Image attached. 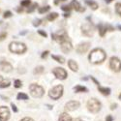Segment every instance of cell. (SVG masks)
I'll return each mask as SVG.
<instances>
[{
    "label": "cell",
    "mask_w": 121,
    "mask_h": 121,
    "mask_svg": "<svg viewBox=\"0 0 121 121\" xmlns=\"http://www.w3.org/2000/svg\"><path fill=\"white\" fill-rule=\"evenodd\" d=\"M107 54L102 48H95L93 49L89 54V61L93 64H99L102 63L104 60L106 59Z\"/></svg>",
    "instance_id": "cell-1"
},
{
    "label": "cell",
    "mask_w": 121,
    "mask_h": 121,
    "mask_svg": "<svg viewBox=\"0 0 121 121\" xmlns=\"http://www.w3.org/2000/svg\"><path fill=\"white\" fill-rule=\"evenodd\" d=\"M9 49L11 52L17 53V54H22L26 52V46L23 43L21 42H12L9 45Z\"/></svg>",
    "instance_id": "cell-2"
},
{
    "label": "cell",
    "mask_w": 121,
    "mask_h": 121,
    "mask_svg": "<svg viewBox=\"0 0 121 121\" xmlns=\"http://www.w3.org/2000/svg\"><path fill=\"white\" fill-rule=\"evenodd\" d=\"M29 90H30V93L31 95L35 98H41L44 93H45V89L39 84H36V83H32L30 84L29 86Z\"/></svg>",
    "instance_id": "cell-3"
},
{
    "label": "cell",
    "mask_w": 121,
    "mask_h": 121,
    "mask_svg": "<svg viewBox=\"0 0 121 121\" xmlns=\"http://www.w3.org/2000/svg\"><path fill=\"white\" fill-rule=\"evenodd\" d=\"M101 103L99 102V100L95 99V98H92V99H90L88 100V102H87V108L90 112H92V113H97L99 110L101 109Z\"/></svg>",
    "instance_id": "cell-4"
},
{
    "label": "cell",
    "mask_w": 121,
    "mask_h": 121,
    "mask_svg": "<svg viewBox=\"0 0 121 121\" xmlns=\"http://www.w3.org/2000/svg\"><path fill=\"white\" fill-rule=\"evenodd\" d=\"M49 97L53 100H58L60 97L63 95V86L62 85H56L53 88H52L48 92Z\"/></svg>",
    "instance_id": "cell-5"
},
{
    "label": "cell",
    "mask_w": 121,
    "mask_h": 121,
    "mask_svg": "<svg viewBox=\"0 0 121 121\" xmlns=\"http://www.w3.org/2000/svg\"><path fill=\"white\" fill-rule=\"evenodd\" d=\"M52 38L54 40V41L58 42L61 44L62 42H65L67 40H69V36L67 34V32L65 30H60V31L56 32V33H53L52 34Z\"/></svg>",
    "instance_id": "cell-6"
},
{
    "label": "cell",
    "mask_w": 121,
    "mask_h": 121,
    "mask_svg": "<svg viewBox=\"0 0 121 121\" xmlns=\"http://www.w3.org/2000/svg\"><path fill=\"white\" fill-rule=\"evenodd\" d=\"M82 32L84 36L92 37L95 32V27L91 22H86L82 26Z\"/></svg>",
    "instance_id": "cell-7"
},
{
    "label": "cell",
    "mask_w": 121,
    "mask_h": 121,
    "mask_svg": "<svg viewBox=\"0 0 121 121\" xmlns=\"http://www.w3.org/2000/svg\"><path fill=\"white\" fill-rule=\"evenodd\" d=\"M109 67L114 72H120L121 71V61L120 59L113 56L109 60Z\"/></svg>",
    "instance_id": "cell-8"
},
{
    "label": "cell",
    "mask_w": 121,
    "mask_h": 121,
    "mask_svg": "<svg viewBox=\"0 0 121 121\" xmlns=\"http://www.w3.org/2000/svg\"><path fill=\"white\" fill-rule=\"evenodd\" d=\"M53 75L58 78V79H65L67 78V72L63 68H60V67H56L53 69L52 71Z\"/></svg>",
    "instance_id": "cell-9"
},
{
    "label": "cell",
    "mask_w": 121,
    "mask_h": 121,
    "mask_svg": "<svg viewBox=\"0 0 121 121\" xmlns=\"http://www.w3.org/2000/svg\"><path fill=\"white\" fill-rule=\"evenodd\" d=\"M10 118V110L7 107H0V121H8Z\"/></svg>",
    "instance_id": "cell-10"
},
{
    "label": "cell",
    "mask_w": 121,
    "mask_h": 121,
    "mask_svg": "<svg viewBox=\"0 0 121 121\" xmlns=\"http://www.w3.org/2000/svg\"><path fill=\"white\" fill-rule=\"evenodd\" d=\"M89 48H90V43L85 42V43H80L79 45H78L76 49H77L78 53L82 54V53H85L87 52V50L89 49Z\"/></svg>",
    "instance_id": "cell-11"
},
{
    "label": "cell",
    "mask_w": 121,
    "mask_h": 121,
    "mask_svg": "<svg viewBox=\"0 0 121 121\" xmlns=\"http://www.w3.org/2000/svg\"><path fill=\"white\" fill-rule=\"evenodd\" d=\"M60 48H61V50L64 53H69L72 50L73 46H72V43L70 42V40H67V41L62 42L60 44Z\"/></svg>",
    "instance_id": "cell-12"
},
{
    "label": "cell",
    "mask_w": 121,
    "mask_h": 121,
    "mask_svg": "<svg viewBox=\"0 0 121 121\" xmlns=\"http://www.w3.org/2000/svg\"><path fill=\"white\" fill-rule=\"evenodd\" d=\"M78 108H79V102H78V101H70L65 105V108L69 110V112H73V110Z\"/></svg>",
    "instance_id": "cell-13"
},
{
    "label": "cell",
    "mask_w": 121,
    "mask_h": 121,
    "mask_svg": "<svg viewBox=\"0 0 121 121\" xmlns=\"http://www.w3.org/2000/svg\"><path fill=\"white\" fill-rule=\"evenodd\" d=\"M0 70L5 73H9L13 70V66L7 61H0Z\"/></svg>",
    "instance_id": "cell-14"
},
{
    "label": "cell",
    "mask_w": 121,
    "mask_h": 121,
    "mask_svg": "<svg viewBox=\"0 0 121 121\" xmlns=\"http://www.w3.org/2000/svg\"><path fill=\"white\" fill-rule=\"evenodd\" d=\"M71 6L76 10L77 12H82H82H84V11H85V8L80 5V4L77 1V0H73L72 3H71Z\"/></svg>",
    "instance_id": "cell-15"
},
{
    "label": "cell",
    "mask_w": 121,
    "mask_h": 121,
    "mask_svg": "<svg viewBox=\"0 0 121 121\" xmlns=\"http://www.w3.org/2000/svg\"><path fill=\"white\" fill-rule=\"evenodd\" d=\"M68 66H69V68L71 69L73 72H77L78 70V66L77 62L74 61V60H72V59L68 61Z\"/></svg>",
    "instance_id": "cell-16"
},
{
    "label": "cell",
    "mask_w": 121,
    "mask_h": 121,
    "mask_svg": "<svg viewBox=\"0 0 121 121\" xmlns=\"http://www.w3.org/2000/svg\"><path fill=\"white\" fill-rule=\"evenodd\" d=\"M98 29H99V34H100V36H101V37H104L105 34H106V32H107V30H108L107 25H105V24H103V23H100V24L98 25Z\"/></svg>",
    "instance_id": "cell-17"
},
{
    "label": "cell",
    "mask_w": 121,
    "mask_h": 121,
    "mask_svg": "<svg viewBox=\"0 0 121 121\" xmlns=\"http://www.w3.org/2000/svg\"><path fill=\"white\" fill-rule=\"evenodd\" d=\"M58 121H72V118L68 113L63 112V113L60 114V116L58 118Z\"/></svg>",
    "instance_id": "cell-18"
},
{
    "label": "cell",
    "mask_w": 121,
    "mask_h": 121,
    "mask_svg": "<svg viewBox=\"0 0 121 121\" xmlns=\"http://www.w3.org/2000/svg\"><path fill=\"white\" fill-rule=\"evenodd\" d=\"M98 90H99V92H101L103 95H106V96H108V95H109L110 94V89L109 88H108V87H103V86H98Z\"/></svg>",
    "instance_id": "cell-19"
},
{
    "label": "cell",
    "mask_w": 121,
    "mask_h": 121,
    "mask_svg": "<svg viewBox=\"0 0 121 121\" xmlns=\"http://www.w3.org/2000/svg\"><path fill=\"white\" fill-rule=\"evenodd\" d=\"M85 3L92 10H97L98 9V4L96 2H94L93 0H85Z\"/></svg>",
    "instance_id": "cell-20"
},
{
    "label": "cell",
    "mask_w": 121,
    "mask_h": 121,
    "mask_svg": "<svg viewBox=\"0 0 121 121\" xmlns=\"http://www.w3.org/2000/svg\"><path fill=\"white\" fill-rule=\"evenodd\" d=\"M74 90H75L76 92H87V91H88V89H87L86 87L82 86V85H77V86L74 88Z\"/></svg>",
    "instance_id": "cell-21"
},
{
    "label": "cell",
    "mask_w": 121,
    "mask_h": 121,
    "mask_svg": "<svg viewBox=\"0 0 121 121\" xmlns=\"http://www.w3.org/2000/svg\"><path fill=\"white\" fill-rule=\"evenodd\" d=\"M11 82H10L9 79H3L1 82H0V88H6V87H9Z\"/></svg>",
    "instance_id": "cell-22"
},
{
    "label": "cell",
    "mask_w": 121,
    "mask_h": 121,
    "mask_svg": "<svg viewBox=\"0 0 121 121\" xmlns=\"http://www.w3.org/2000/svg\"><path fill=\"white\" fill-rule=\"evenodd\" d=\"M52 57L55 60V61L61 63V64H63V63L65 62V59H64L62 56H59V55H52Z\"/></svg>",
    "instance_id": "cell-23"
},
{
    "label": "cell",
    "mask_w": 121,
    "mask_h": 121,
    "mask_svg": "<svg viewBox=\"0 0 121 121\" xmlns=\"http://www.w3.org/2000/svg\"><path fill=\"white\" fill-rule=\"evenodd\" d=\"M58 17V14L57 13H52V14H49L48 16V21H49V22H52V21H54L55 18H57Z\"/></svg>",
    "instance_id": "cell-24"
},
{
    "label": "cell",
    "mask_w": 121,
    "mask_h": 121,
    "mask_svg": "<svg viewBox=\"0 0 121 121\" xmlns=\"http://www.w3.org/2000/svg\"><path fill=\"white\" fill-rule=\"evenodd\" d=\"M17 100H27L28 99V95H26L25 93H22V92H19L17 96Z\"/></svg>",
    "instance_id": "cell-25"
},
{
    "label": "cell",
    "mask_w": 121,
    "mask_h": 121,
    "mask_svg": "<svg viewBox=\"0 0 121 121\" xmlns=\"http://www.w3.org/2000/svg\"><path fill=\"white\" fill-rule=\"evenodd\" d=\"M49 9L50 7L49 6H45V7H41V8H39V13L40 14H44V13H47L48 11H49Z\"/></svg>",
    "instance_id": "cell-26"
},
{
    "label": "cell",
    "mask_w": 121,
    "mask_h": 121,
    "mask_svg": "<svg viewBox=\"0 0 121 121\" xmlns=\"http://www.w3.org/2000/svg\"><path fill=\"white\" fill-rule=\"evenodd\" d=\"M44 72V67L43 66H38V67H36L35 68V70H34V74L36 75H39V74H42Z\"/></svg>",
    "instance_id": "cell-27"
},
{
    "label": "cell",
    "mask_w": 121,
    "mask_h": 121,
    "mask_svg": "<svg viewBox=\"0 0 121 121\" xmlns=\"http://www.w3.org/2000/svg\"><path fill=\"white\" fill-rule=\"evenodd\" d=\"M14 86L16 88H19V87H22V80H19V79H16L15 82H14Z\"/></svg>",
    "instance_id": "cell-28"
},
{
    "label": "cell",
    "mask_w": 121,
    "mask_h": 121,
    "mask_svg": "<svg viewBox=\"0 0 121 121\" xmlns=\"http://www.w3.org/2000/svg\"><path fill=\"white\" fill-rule=\"evenodd\" d=\"M115 11L117 14H119L121 16V3H116L115 5Z\"/></svg>",
    "instance_id": "cell-29"
},
{
    "label": "cell",
    "mask_w": 121,
    "mask_h": 121,
    "mask_svg": "<svg viewBox=\"0 0 121 121\" xmlns=\"http://www.w3.org/2000/svg\"><path fill=\"white\" fill-rule=\"evenodd\" d=\"M71 9H72V7L69 6V5H63L61 7V10H63V11H65V12H70L71 11Z\"/></svg>",
    "instance_id": "cell-30"
},
{
    "label": "cell",
    "mask_w": 121,
    "mask_h": 121,
    "mask_svg": "<svg viewBox=\"0 0 121 121\" xmlns=\"http://www.w3.org/2000/svg\"><path fill=\"white\" fill-rule=\"evenodd\" d=\"M30 3H31V1H30V0H23V1L21 2V5H22V7H27V6L30 5Z\"/></svg>",
    "instance_id": "cell-31"
},
{
    "label": "cell",
    "mask_w": 121,
    "mask_h": 121,
    "mask_svg": "<svg viewBox=\"0 0 121 121\" xmlns=\"http://www.w3.org/2000/svg\"><path fill=\"white\" fill-rule=\"evenodd\" d=\"M37 7H38L37 3H34V4H33L31 7H30V9H28V11H27V12H28V13H31V12H33V11H34V10H35Z\"/></svg>",
    "instance_id": "cell-32"
},
{
    "label": "cell",
    "mask_w": 121,
    "mask_h": 121,
    "mask_svg": "<svg viewBox=\"0 0 121 121\" xmlns=\"http://www.w3.org/2000/svg\"><path fill=\"white\" fill-rule=\"evenodd\" d=\"M3 17H4V18L11 17H12V12H10V11H7V12H5V13H4V15H3Z\"/></svg>",
    "instance_id": "cell-33"
},
{
    "label": "cell",
    "mask_w": 121,
    "mask_h": 121,
    "mask_svg": "<svg viewBox=\"0 0 121 121\" xmlns=\"http://www.w3.org/2000/svg\"><path fill=\"white\" fill-rule=\"evenodd\" d=\"M6 37H7V33L6 32H0V42L3 41Z\"/></svg>",
    "instance_id": "cell-34"
},
{
    "label": "cell",
    "mask_w": 121,
    "mask_h": 121,
    "mask_svg": "<svg viewBox=\"0 0 121 121\" xmlns=\"http://www.w3.org/2000/svg\"><path fill=\"white\" fill-rule=\"evenodd\" d=\"M41 22H42V21H41V19H35V21L33 22V25L34 26H39L40 24H41Z\"/></svg>",
    "instance_id": "cell-35"
},
{
    "label": "cell",
    "mask_w": 121,
    "mask_h": 121,
    "mask_svg": "<svg viewBox=\"0 0 121 121\" xmlns=\"http://www.w3.org/2000/svg\"><path fill=\"white\" fill-rule=\"evenodd\" d=\"M38 33L41 35V36H43V37H45V38H47L48 37V34L45 32V31H43V30H38Z\"/></svg>",
    "instance_id": "cell-36"
},
{
    "label": "cell",
    "mask_w": 121,
    "mask_h": 121,
    "mask_svg": "<svg viewBox=\"0 0 121 121\" xmlns=\"http://www.w3.org/2000/svg\"><path fill=\"white\" fill-rule=\"evenodd\" d=\"M11 107H12V109L14 110V112H18V109H17V106L15 104H11Z\"/></svg>",
    "instance_id": "cell-37"
},
{
    "label": "cell",
    "mask_w": 121,
    "mask_h": 121,
    "mask_svg": "<svg viewBox=\"0 0 121 121\" xmlns=\"http://www.w3.org/2000/svg\"><path fill=\"white\" fill-rule=\"evenodd\" d=\"M49 53V52L48 50H46V52H44L43 53H42V58H46L47 56H48V54Z\"/></svg>",
    "instance_id": "cell-38"
},
{
    "label": "cell",
    "mask_w": 121,
    "mask_h": 121,
    "mask_svg": "<svg viewBox=\"0 0 121 121\" xmlns=\"http://www.w3.org/2000/svg\"><path fill=\"white\" fill-rule=\"evenodd\" d=\"M21 121H34L32 118H30V117H24V118H22Z\"/></svg>",
    "instance_id": "cell-39"
},
{
    "label": "cell",
    "mask_w": 121,
    "mask_h": 121,
    "mask_svg": "<svg viewBox=\"0 0 121 121\" xmlns=\"http://www.w3.org/2000/svg\"><path fill=\"white\" fill-rule=\"evenodd\" d=\"M106 121H112V115H108L106 118Z\"/></svg>",
    "instance_id": "cell-40"
},
{
    "label": "cell",
    "mask_w": 121,
    "mask_h": 121,
    "mask_svg": "<svg viewBox=\"0 0 121 121\" xmlns=\"http://www.w3.org/2000/svg\"><path fill=\"white\" fill-rule=\"evenodd\" d=\"M91 79H92V80H93V82H95V83H96V84H97V85L99 86V84H100V83H99V82H97V79H96V78H95L94 77H91Z\"/></svg>",
    "instance_id": "cell-41"
},
{
    "label": "cell",
    "mask_w": 121,
    "mask_h": 121,
    "mask_svg": "<svg viewBox=\"0 0 121 121\" xmlns=\"http://www.w3.org/2000/svg\"><path fill=\"white\" fill-rule=\"evenodd\" d=\"M116 107H117V105H116V104H114V105L112 104V107H110V109H114V108H116Z\"/></svg>",
    "instance_id": "cell-42"
},
{
    "label": "cell",
    "mask_w": 121,
    "mask_h": 121,
    "mask_svg": "<svg viewBox=\"0 0 121 121\" xmlns=\"http://www.w3.org/2000/svg\"><path fill=\"white\" fill-rule=\"evenodd\" d=\"M17 11L18 13H21V12L23 11V9H22V8H18V9H17Z\"/></svg>",
    "instance_id": "cell-43"
},
{
    "label": "cell",
    "mask_w": 121,
    "mask_h": 121,
    "mask_svg": "<svg viewBox=\"0 0 121 121\" xmlns=\"http://www.w3.org/2000/svg\"><path fill=\"white\" fill-rule=\"evenodd\" d=\"M1 98L4 100V101H8L9 99H8V97H5V96H1Z\"/></svg>",
    "instance_id": "cell-44"
},
{
    "label": "cell",
    "mask_w": 121,
    "mask_h": 121,
    "mask_svg": "<svg viewBox=\"0 0 121 121\" xmlns=\"http://www.w3.org/2000/svg\"><path fill=\"white\" fill-rule=\"evenodd\" d=\"M59 1H65V0H55L54 3H55V4H58V2H59Z\"/></svg>",
    "instance_id": "cell-45"
},
{
    "label": "cell",
    "mask_w": 121,
    "mask_h": 121,
    "mask_svg": "<svg viewBox=\"0 0 121 121\" xmlns=\"http://www.w3.org/2000/svg\"><path fill=\"white\" fill-rule=\"evenodd\" d=\"M113 0H106V2H107V4H109L110 2H112Z\"/></svg>",
    "instance_id": "cell-46"
},
{
    "label": "cell",
    "mask_w": 121,
    "mask_h": 121,
    "mask_svg": "<svg viewBox=\"0 0 121 121\" xmlns=\"http://www.w3.org/2000/svg\"><path fill=\"white\" fill-rule=\"evenodd\" d=\"M64 17H70V14L66 13V14H64Z\"/></svg>",
    "instance_id": "cell-47"
},
{
    "label": "cell",
    "mask_w": 121,
    "mask_h": 121,
    "mask_svg": "<svg viewBox=\"0 0 121 121\" xmlns=\"http://www.w3.org/2000/svg\"><path fill=\"white\" fill-rule=\"evenodd\" d=\"M73 121H82V120L80 119V118H76V119H74Z\"/></svg>",
    "instance_id": "cell-48"
},
{
    "label": "cell",
    "mask_w": 121,
    "mask_h": 121,
    "mask_svg": "<svg viewBox=\"0 0 121 121\" xmlns=\"http://www.w3.org/2000/svg\"><path fill=\"white\" fill-rule=\"evenodd\" d=\"M26 32H27V31H23V32H21V35H24V34H26Z\"/></svg>",
    "instance_id": "cell-49"
},
{
    "label": "cell",
    "mask_w": 121,
    "mask_h": 121,
    "mask_svg": "<svg viewBox=\"0 0 121 121\" xmlns=\"http://www.w3.org/2000/svg\"><path fill=\"white\" fill-rule=\"evenodd\" d=\"M2 80H3V77H2V76H0V82H1Z\"/></svg>",
    "instance_id": "cell-50"
},
{
    "label": "cell",
    "mask_w": 121,
    "mask_h": 121,
    "mask_svg": "<svg viewBox=\"0 0 121 121\" xmlns=\"http://www.w3.org/2000/svg\"><path fill=\"white\" fill-rule=\"evenodd\" d=\"M117 28H118L119 30H121V25H118V26H117Z\"/></svg>",
    "instance_id": "cell-51"
},
{
    "label": "cell",
    "mask_w": 121,
    "mask_h": 121,
    "mask_svg": "<svg viewBox=\"0 0 121 121\" xmlns=\"http://www.w3.org/2000/svg\"><path fill=\"white\" fill-rule=\"evenodd\" d=\"M119 99H120V100H121V94H120V95H119Z\"/></svg>",
    "instance_id": "cell-52"
}]
</instances>
